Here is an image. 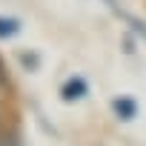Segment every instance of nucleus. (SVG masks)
I'll return each instance as SVG.
<instances>
[{
    "mask_svg": "<svg viewBox=\"0 0 146 146\" xmlns=\"http://www.w3.org/2000/svg\"><path fill=\"white\" fill-rule=\"evenodd\" d=\"M86 92H89V86H86L83 78H69V80L63 83V89H60V98H63L66 103H72V100L86 98Z\"/></svg>",
    "mask_w": 146,
    "mask_h": 146,
    "instance_id": "1",
    "label": "nucleus"
},
{
    "mask_svg": "<svg viewBox=\"0 0 146 146\" xmlns=\"http://www.w3.org/2000/svg\"><path fill=\"white\" fill-rule=\"evenodd\" d=\"M6 83V72H3V63H0V86Z\"/></svg>",
    "mask_w": 146,
    "mask_h": 146,
    "instance_id": "4",
    "label": "nucleus"
},
{
    "mask_svg": "<svg viewBox=\"0 0 146 146\" xmlns=\"http://www.w3.org/2000/svg\"><path fill=\"white\" fill-rule=\"evenodd\" d=\"M112 109H115V115H117L120 120H132V117L137 115V103H135L132 98H115V100H112Z\"/></svg>",
    "mask_w": 146,
    "mask_h": 146,
    "instance_id": "2",
    "label": "nucleus"
},
{
    "mask_svg": "<svg viewBox=\"0 0 146 146\" xmlns=\"http://www.w3.org/2000/svg\"><path fill=\"white\" fill-rule=\"evenodd\" d=\"M20 29V23L15 17H0V37H15Z\"/></svg>",
    "mask_w": 146,
    "mask_h": 146,
    "instance_id": "3",
    "label": "nucleus"
}]
</instances>
